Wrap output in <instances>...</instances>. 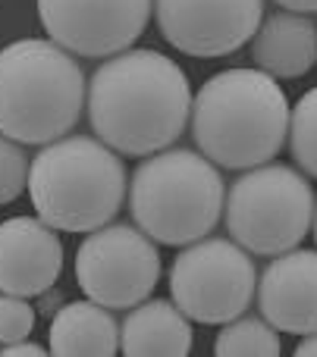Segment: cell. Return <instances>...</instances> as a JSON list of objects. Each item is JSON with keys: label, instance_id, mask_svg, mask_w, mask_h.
<instances>
[{"label": "cell", "instance_id": "6da1fadb", "mask_svg": "<svg viewBox=\"0 0 317 357\" xmlns=\"http://www.w3.org/2000/svg\"><path fill=\"white\" fill-rule=\"evenodd\" d=\"M91 132L123 157L173 148L189 126L192 85L161 50H119L94 69L85 88Z\"/></svg>", "mask_w": 317, "mask_h": 357}, {"label": "cell", "instance_id": "7a4b0ae2", "mask_svg": "<svg viewBox=\"0 0 317 357\" xmlns=\"http://www.w3.org/2000/svg\"><path fill=\"white\" fill-rule=\"evenodd\" d=\"M289 100L274 75L261 69H226L192 98L195 148L223 169L270 163L289 135Z\"/></svg>", "mask_w": 317, "mask_h": 357}, {"label": "cell", "instance_id": "3957f363", "mask_svg": "<svg viewBox=\"0 0 317 357\" xmlns=\"http://www.w3.org/2000/svg\"><path fill=\"white\" fill-rule=\"evenodd\" d=\"M85 75L50 38H22L0 50V132L19 144L69 135L85 110Z\"/></svg>", "mask_w": 317, "mask_h": 357}, {"label": "cell", "instance_id": "277c9868", "mask_svg": "<svg viewBox=\"0 0 317 357\" xmlns=\"http://www.w3.org/2000/svg\"><path fill=\"white\" fill-rule=\"evenodd\" d=\"M35 213L57 232H91L123 210L126 169L113 148L91 135H63L41 144L29 163Z\"/></svg>", "mask_w": 317, "mask_h": 357}, {"label": "cell", "instance_id": "5b68a950", "mask_svg": "<svg viewBox=\"0 0 317 357\" xmlns=\"http://www.w3.org/2000/svg\"><path fill=\"white\" fill-rule=\"evenodd\" d=\"M226 185L201 151L163 148L148 154L129 178L132 222L157 245L182 248L223 220Z\"/></svg>", "mask_w": 317, "mask_h": 357}, {"label": "cell", "instance_id": "8992f818", "mask_svg": "<svg viewBox=\"0 0 317 357\" xmlns=\"http://www.w3.org/2000/svg\"><path fill=\"white\" fill-rule=\"evenodd\" d=\"M226 232L258 257L293 251L311 232L314 188L305 173L286 163H261L245 169L226 191Z\"/></svg>", "mask_w": 317, "mask_h": 357}, {"label": "cell", "instance_id": "52a82bcc", "mask_svg": "<svg viewBox=\"0 0 317 357\" xmlns=\"http://www.w3.org/2000/svg\"><path fill=\"white\" fill-rule=\"evenodd\" d=\"M170 298L192 323L223 326L251 307L258 270L233 238H198L182 245L170 266Z\"/></svg>", "mask_w": 317, "mask_h": 357}, {"label": "cell", "instance_id": "ba28073f", "mask_svg": "<svg viewBox=\"0 0 317 357\" xmlns=\"http://www.w3.org/2000/svg\"><path fill=\"white\" fill-rule=\"evenodd\" d=\"M75 282L85 298L110 310L135 307L161 282V251L138 226L107 222L79 245Z\"/></svg>", "mask_w": 317, "mask_h": 357}, {"label": "cell", "instance_id": "9c48e42d", "mask_svg": "<svg viewBox=\"0 0 317 357\" xmlns=\"http://www.w3.org/2000/svg\"><path fill=\"white\" fill-rule=\"evenodd\" d=\"M154 0H38V19L50 41L79 56H113L148 29Z\"/></svg>", "mask_w": 317, "mask_h": 357}, {"label": "cell", "instance_id": "30bf717a", "mask_svg": "<svg viewBox=\"0 0 317 357\" xmlns=\"http://www.w3.org/2000/svg\"><path fill=\"white\" fill-rule=\"evenodd\" d=\"M264 0H154L163 41L198 60L236 54L255 38Z\"/></svg>", "mask_w": 317, "mask_h": 357}, {"label": "cell", "instance_id": "8fae6325", "mask_svg": "<svg viewBox=\"0 0 317 357\" xmlns=\"http://www.w3.org/2000/svg\"><path fill=\"white\" fill-rule=\"evenodd\" d=\"M63 245L41 216H10L0 222V295L35 298L57 282Z\"/></svg>", "mask_w": 317, "mask_h": 357}, {"label": "cell", "instance_id": "7c38bea8", "mask_svg": "<svg viewBox=\"0 0 317 357\" xmlns=\"http://www.w3.org/2000/svg\"><path fill=\"white\" fill-rule=\"evenodd\" d=\"M261 317L289 335L317 333V251H283L258 282Z\"/></svg>", "mask_w": 317, "mask_h": 357}, {"label": "cell", "instance_id": "4fadbf2b", "mask_svg": "<svg viewBox=\"0 0 317 357\" xmlns=\"http://www.w3.org/2000/svg\"><path fill=\"white\" fill-rule=\"evenodd\" d=\"M251 60L274 79H302L317 66V25L308 13L274 10L251 38Z\"/></svg>", "mask_w": 317, "mask_h": 357}, {"label": "cell", "instance_id": "5bb4252c", "mask_svg": "<svg viewBox=\"0 0 317 357\" xmlns=\"http://www.w3.org/2000/svg\"><path fill=\"white\" fill-rule=\"evenodd\" d=\"M119 351L129 357H186L192 351L189 317L173 301L145 298L119 326Z\"/></svg>", "mask_w": 317, "mask_h": 357}, {"label": "cell", "instance_id": "9a60e30c", "mask_svg": "<svg viewBox=\"0 0 317 357\" xmlns=\"http://www.w3.org/2000/svg\"><path fill=\"white\" fill-rule=\"evenodd\" d=\"M47 345L57 357H110L119 351V326L104 304L73 301L54 314Z\"/></svg>", "mask_w": 317, "mask_h": 357}, {"label": "cell", "instance_id": "2e32d148", "mask_svg": "<svg viewBox=\"0 0 317 357\" xmlns=\"http://www.w3.org/2000/svg\"><path fill=\"white\" fill-rule=\"evenodd\" d=\"M280 333L264 317H236L223 323L214 342L220 357H280Z\"/></svg>", "mask_w": 317, "mask_h": 357}, {"label": "cell", "instance_id": "e0dca14e", "mask_svg": "<svg viewBox=\"0 0 317 357\" xmlns=\"http://www.w3.org/2000/svg\"><path fill=\"white\" fill-rule=\"evenodd\" d=\"M289 151L302 173L317 178V88L302 94L289 113Z\"/></svg>", "mask_w": 317, "mask_h": 357}, {"label": "cell", "instance_id": "ac0fdd59", "mask_svg": "<svg viewBox=\"0 0 317 357\" xmlns=\"http://www.w3.org/2000/svg\"><path fill=\"white\" fill-rule=\"evenodd\" d=\"M29 163L22 144L0 132V207L13 204L29 188Z\"/></svg>", "mask_w": 317, "mask_h": 357}, {"label": "cell", "instance_id": "d6986e66", "mask_svg": "<svg viewBox=\"0 0 317 357\" xmlns=\"http://www.w3.org/2000/svg\"><path fill=\"white\" fill-rule=\"evenodd\" d=\"M31 329H35V307L19 295L0 298V345L29 339Z\"/></svg>", "mask_w": 317, "mask_h": 357}, {"label": "cell", "instance_id": "ffe728a7", "mask_svg": "<svg viewBox=\"0 0 317 357\" xmlns=\"http://www.w3.org/2000/svg\"><path fill=\"white\" fill-rule=\"evenodd\" d=\"M6 357H44L47 354V348H41V345H35V342H13V345H6V348H0Z\"/></svg>", "mask_w": 317, "mask_h": 357}, {"label": "cell", "instance_id": "44dd1931", "mask_svg": "<svg viewBox=\"0 0 317 357\" xmlns=\"http://www.w3.org/2000/svg\"><path fill=\"white\" fill-rule=\"evenodd\" d=\"M277 6H283V10H295V13H317V0H274Z\"/></svg>", "mask_w": 317, "mask_h": 357}, {"label": "cell", "instance_id": "7402d4cb", "mask_svg": "<svg viewBox=\"0 0 317 357\" xmlns=\"http://www.w3.org/2000/svg\"><path fill=\"white\" fill-rule=\"evenodd\" d=\"M295 357H317V333L302 335L299 348H295Z\"/></svg>", "mask_w": 317, "mask_h": 357}, {"label": "cell", "instance_id": "603a6c76", "mask_svg": "<svg viewBox=\"0 0 317 357\" xmlns=\"http://www.w3.org/2000/svg\"><path fill=\"white\" fill-rule=\"evenodd\" d=\"M311 229H314V241H317V204H314V220H311Z\"/></svg>", "mask_w": 317, "mask_h": 357}]
</instances>
